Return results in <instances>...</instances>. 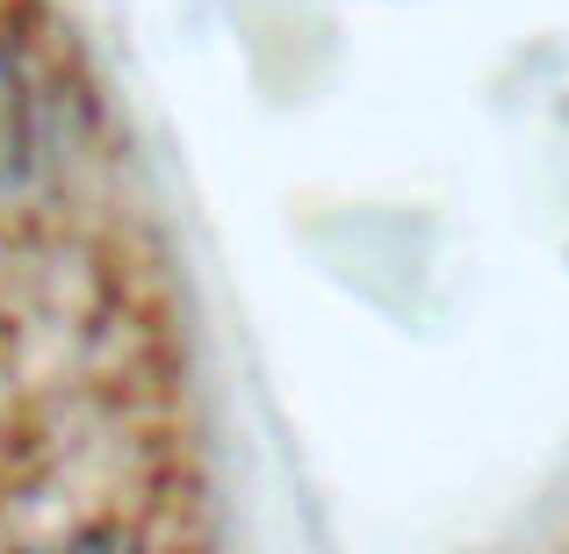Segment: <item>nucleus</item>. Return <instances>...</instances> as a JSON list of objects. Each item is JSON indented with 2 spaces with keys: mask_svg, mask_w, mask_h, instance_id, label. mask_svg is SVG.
<instances>
[{
  "mask_svg": "<svg viewBox=\"0 0 569 554\" xmlns=\"http://www.w3.org/2000/svg\"><path fill=\"white\" fill-rule=\"evenodd\" d=\"M22 554H130L116 533H72V541H51V547H22Z\"/></svg>",
  "mask_w": 569,
  "mask_h": 554,
  "instance_id": "f257e3e1",
  "label": "nucleus"
}]
</instances>
